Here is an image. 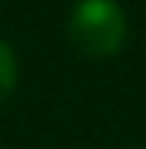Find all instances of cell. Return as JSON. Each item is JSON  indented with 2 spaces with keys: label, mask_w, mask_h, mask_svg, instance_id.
I'll list each match as a JSON object with an SVG mask.
<instances>
[{
  "label": "cell",
  "mask_w": 146,
  "mask_h": 149,
  "mask_svg": "<svg viewBox=\"0 0 146 149\" xmlns=\"http://www.w3.org/2000/svg\"><path fill=\"white\" fill-rule=\"evenodd\" d=\"M16 76H19V63H16V54L6 41H0V105L10 98V92L16 86Z\"/></svg>",
  "instance_id": "7a4b0ae2"
},
{
  "label": "cell",
  "mask_w": 146,
  "mask_h": 149,
  "mask_svg": "<svg viewBox=\"0 0 146 149\" xmlns=\"http://www.w3.org/2000/svg\"><path fill=\"white\" fill-rule=\"evenodd\" d=\"M67 35L86 57H115L127 38V16L115 0H80L70 10Z\"/></svg>",
  "instance_id": "6da1fadb"
}]
</instances>
